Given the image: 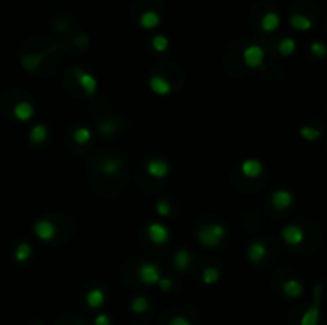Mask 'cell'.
Listing matches in <instances>:
<instances>
[{
    "mask_svg": "<svg viewBox=\"0 0 327 325\" xmlns=\"http://www.w3.org/2000/svg\"><path fill=\"white\" fill-rule=\"evenodd\" d=\"M227 236V228L222 224H209L204 225L198 230L197 239L198 242L206 249H214L217 247Z\"/></svg>",
    "mask_w": 327,
    "mask_h": 325,
    "instance_id": "6da1fadb",
    "label": "cell"
},
{
    "mask_svg": "<svg viewBox=\"0 0 327 325\" xmlns=\"http://www.w3.org/2000/svg\"><path fill=\"white\" fill-rule=\"evenodd\" d=\"M321 300H322V286L316 284L313 289V303L303 313L300 325H318L321 316Z\"/></svg>",
    "mask_w": 327,
    "mask_h": 325,
    "instance_id": "7a4b0ae2",
    "label": "cell"
},
{
    "mask_svg": "<svg viewBox=\"0 0 327 325\" xmlns=\"http://www.w3.org/2000/svg\"><path fill=\"white\" fill-rule=\"evenodd\" d=\"M72 73H73V77L77 78V82H79V85H80V88H82V91H83L86 96L93 97V96L98 93V86H99V83H98V78L93 75V73L86 72V70L82 69V67H73Z\"/></svg>",
    "mask_w": 327,
    "mask_h": 325,
    "instance_id": "3957f363",
    "label": "cell"
},
{
    "mask_svg": "<svg viewBox=\"0 0 327 325\" xmlns=\"http://www.w3.org/2000/svg\"><path fill=\"white\" fill-rule=\"evenodd\" d=\"M161 270L153 261H144L138 268V279L144 286H157L161 279Z\"/></svg>",
    "mask_w": 327,
    "mask_h": 325,
    "instance_id": "277c9868",
    "label": "cell"
},
{
    "mask_svg": "<svg viewBox=\"0 0 327 325\" xmlns=\"http://www.w3.org/2000/svg\"><path fill=\"white\" fill-rule=\"evenodd\" d=\"M147 236L155 246H165L171 241V231L161 221H150L147 227Z\"/></svg>",
    "mask_w": 327,
    "mask_h": 325,
    "instance_id": "5b68a950",
    "label": "cell"
},
{
    "mask_svg": "<svg viewBox=\"0 0 327 325\" xmlns=\"http://www.w3.org/2000/svg\"><path fill=\"white\" fill-rule=\"evenodd\" d=\"M243 61L249 69H263L265 64V50L257 45V43H252V45L246 47L243 50Z\"/></svg>",
    "mask_w": 327,
    "mask_h": 325,
    "instance_id": "8992f818",
    "label": "cell"
},
{
    "mask_svg": "<svg viewBox=\"0 0 327 325\" xmlns=\"http://www.w3.org/2000/svg\"><path fill=\"white\" fill-rule=\"evenodd\" d=\"M145 171L147 174L152 177V179L157 180H163L169 177L171 174V166L166 159H161V158H153V159H148L145 162Z\"/></svg>",
    "mask_w": 327,
    "mask_h": 325,
    "instance_id": "52a82bcc",
    "label": "cell"
},
{
    "mask_svg": "<svg viewBox=\"0 0 327 325\" xmlns=\"http://www.w3.org/2000/svg\"><path fill=\"white\" fill-rule=\"evenodd\" d=\"M34 234L42 241V242H50L56 238L57 234V228L48 218H40L34 224Z\"/></svg>",
    "mask_w": 327,
    "mask_h": 325,
    "instance_id": "ba28073f",
    "label": "cell"
},
{
    "mask_svg": "<svg viewBox=\"0 0 327 325\" xmlns=\"http://www.w3.org/2000/svg\"><path fill=\"white\" fill-rule=\"evenodd\" d=\"M281 239L291 247H297L305 241V231L299 225L289 224L281 228Z\"/></svg>",
    "mask_w": 327,
    "mask_h": 325,
    "instance_id": "9c48e42d",
    "label": "cell"
},
{
    "mask_svg": "<svg viewBox=\"0 0 327 325\" xmlns=\"http://www.w3.org/2000/svg\"><path fill=\"white\" fill-rule=\"evenodd\" d=\"M294 193L287 188H278L272 195V204L276 211H287L294 206Z\"/></svg>",
    "mask_w": 327,
    "mask_h": 325,
    "instance_id": "30bf717a",
    "label": "cell"
},
{
    "mask_svg": "<svg viewBox=\"0 0 327 325\" xmlns=\"http://www.w3.org/2000/svg\"><path fill=\"white\" fill-rule=\"evenodd\" d=\"M266 255H268V250H266V246L262 241L251 242L246 249V258L252 265H260L266 258Z\"/></svg>",
    "mask_w": 327,
    "mask_h": 325,
    "instance_id": "8fae6325",
    "label": "cell"
},
{
    "mask_svg": "<svg viewBox=\"0 0 327 325\" xmlns=\"http://www.w3.org/2000/svg\"><path fill=\"white\" fill-rule=\"evenodd\" d=\"M241 174L247 179H259V177L265 172V166L263 162L257 158H247L241 162Z\"/></svg>",
    "mask_w": 327,
    "mask_h": 325,
    "instance_id": "7c38bea8",
    "label": "cell"
},
{
    "mask_svg": "<svg viewBox=\"0 0 327 325\" xmlns=\"http://www.w3.org/2000/svg\"><path fill=\"white\" fill-rule=\"evenodd\" d=\"M148 88L152 90L153 94L157 96H169L172 93V85L168 82V78H165L163 75H153L148 78Z\"/></svg>",
    "mask_w": 327,
    "mask_h": 325,
    "instance_id": "4fadbf2b",
    "label": "cell"
},
{
    "mask_svg": "<svg viewBox=\"0 0 327 325\" xmlns=\"http://www.w3.org/2000/svg\"><path fill=\"white\" fill-rule=\"evenodd\" d=\"M35 115V107L31 104L29 100H21L18 102L16 106H14L13 109V116H14V120H18L21 123H27V121H31L32 118Z\"/></svg>",
    "mask_w": 327,
    "mask_h": 325,
    "instance_id": "5bb4252c",
    "label": "cell"
},
{
    "mask_svg": "<svg viewBox=\"0 0 327 325\" xmlns=\"http://www.w3.org/2000/svg\"><path fill=\"white\" fill-rule=\"evenodd\" d=\"M161 24V13L157 10H145L139 16V26L145 31H152V29L158 27Z\"/></svg>",
    "mask_w": 327,
    "mask_h": 325,
    "instance_id": "9a60e30c",
    "label": "cell"
},
{
    "mask_svg": "<svg viewBox=\"0 0 327 325\" xmlns=\"http://www.w3.org/2000/svg\"><path fill=\"white\" fill-rule=\"evenodd\" d=\"M303 292H305V286L299 279H287V280H284V284H282V293L291 300L300 298Z\"/></svg>",
    "mask_w": 327,
    "mask_h": 325,
    "instance_id": "2e32d148",
    "label": "cell"
},
{
    "mask_svg": "<svg viewBox=\"0 0 327 325\" xmlns=\"http://www.w3.org/2000/svg\"><path fill=\"white\" fill-rule=\"evenodd\" d=\"M279 26H281V18L276 11H266L260 19V29L266 34L276 32Z\"/></svg>",
    "mask_w": 327,
    "mask_h": 325,
    "instance_id": "e0dca14e",
    "label": "cell"
},
{
    "mask_svg": "<svg viewBox=\"0 0 327 325\" xmlns=\"http://www.w3.org/2000/svg\"><path fill=\"white\" fill-rule=\"evenodd\" d=\"M172 265H174V270L179 271V273L188 271L190 265H191V254H190V250H187L184 247L177 250L174 258H172Z\"/></svg>",
    "mask_w": 327,
    "mask_h": 325,
    "instance_id": "ac0fdd59",
    "label": "cell"
},
{
    "mask_svg": "<svg viewBox=\"0 0 327 325\" xmlns=\"http://www.w3.org/2000/svg\"><path fill=\"white\" fill-rule=\"evenodd\" d=\"M289 24L292 29H295V31H299V32H306L313 27V21L302 13H294L289 18Z\"/></svg>",
    "mask_w": 327,
    "mask_h": 325,
    "instance_id": "d6986e66",
    "label": "cell"
},
{
    "mask_svg": "<svg viewBox=\"0 0 327 325\" xmlns=\"http://www.w3.org/2000/svg\"><path fill=\"white\" fill-rule=\"evenodd\" d=\"M106 303V293H104L102 289H91L86 293V304L91 309H99Z\"/></svg>",
    "mask_w": 327,
    "mask_h": 325,
    "instance_id": "ffe728a7",
    "label": "cell"
},
{
    "mask_svg": "<svg viewBox=\"0 0 327 325\" xmlns=\"http://www.w3.org/2000/svg\"><path fill=\"white\" fill-rule=\"evenodd\" d=\"M122 169H123L122 161L117 159V158H107V159H104L102 165H101L102 174H106L107 177H117L122 172Z\"/></svg>",
    "mask_w": 327,
    "mask_h": 325,
    "instance_id": "44dd1931",
    "label": "cell"
},
{
    "mask_svg": "<svg viewBox=\"0 0 327 325\" xmlns=\"http://www.w3.org/2000/svg\"><path fill=\"white\" fill-rule=\"evenodd\" d=\"M48 137V128L47 125L43 123H39V125H34L31 132H29V140H31L32 145H40L47 140Z\"/></svg>",
    "mask_w": 327,
    "mask_h": 325,
    "instance_id": "7402d4cb",
    "label": "cell"
},
{
    "mask_svg": "<svg viewBox=\"0 0 327 325\" xmlns=\"http://www.w3.org/2000/svg\"><path fill=\"white\" fill-rule=\"evenodd\" d=\"M129 308L134 314H145L148 309H150V301H148V298H145L144 295H139V297H134L131 300Z\"/></svg>",
    "mask_w": 327,
    "mask_h": 325,
    "instance_id": "603a6c76",
    "label": "cell"
},
{
    "mask_svg": "<svg viewBox=\"0 0 327 325\" xmlns=\"http://www.w3.org/2000/svg\"><path fill=\"white\" fill-rule=\"evenodd\" d=\"M32 252H34V249H32L31 244H29V242H20L16 250H14V260H16L18 263H26L29 258L32 257Z\"/></svg>",
    "mask_w": 327,
    "mask_h": 325,
    "instance_id": "cb8c5ba5",
    "label": "cell"
},
{
    "mask_svg": "<svg viewBox=\"0 0 327 325\" xmlns=\"http://www.w3.org/2000/svg\"><path fill=\"white\" fill-rule=\"evenodd\" d=\"M297 50V42L292 38V37H284L279 43H278V51L281 56H284V57H289L295 53Z\"/></svg>",
    "mask_w": 327,
    "mask_h": 325,
    "instance_id": "d4e9b609",
    "label": "cell"
},
{
    "mask_svg": "<svg viewBox=\"0 0 327 325\" xmlns=\"http://www.w3.org/2000/svg\"><path fill=\"white\" fill-rule=\"evenodd\" d=\"M91 139H93V132L90 128L79 126L75 131H73V140H75L77 145H86L91 142Z\"/></svg>",
    "mask_w": 327,
    "mask_h": 325,
    "instance_id": "484cf974",
    "label": "cell"
},
{
    "mask_svg": "<svg viewBox=\"0 0 327 325\" xmlns=\"http://www.w3.org/2000/svg\"><path fill=\"white\" fill-rule=\"evenodd\" d=\"M299 134H300V137L303 139V140H306V142H316V140H319L321 139V136H322V131L321 129H318V128H315V126H302L300 129H299Z\"/></svg>",
    "mask_w": 327,
    "mask_h": 325,
    "instance_id": "4316f807",
    "label": "cell"
},
{
    "mask_svg": "<svg viewBox=\"0 0 327 325\" xmlns=\"http://www.w3.org/2000/svg\"><path fill=\"white\" fill-rule=\"evenodd\" d=\"M219 279H220V271H219V268H216V267H207V268H204L203 276H201L203 284H206V286H214L216 282H219Z\"/></svg>",
    "mask_w": 327,
    "mask_h": 325,
    "instance_id": "83f0119b",
    "label": "cell"
},
{
    "mask_svg": "<svg viewBox=\"0 0 327 325\" xmlns=\"http://www.w3.org/2000/svg\"><path fill=\"white\" fill-rule=\"evenodd\" d=\"M150 45H152L153 51H157V53H165V51H168V48H169V38H168L166 35H163V34L153 35V38L150 40Z\"/></svg>",
    "mask_w": 327,
    "mask_h": 325,
    "instance_id": "f1b7e54d",
    "label": "cell"
},
{
    "mask_svg": "<svg viewBox=\"0 0 327 325\" xmlns=\"http://www.w3.org/2000/svg\"><path fill=\"white\" fill-rule=\"evenodd\" d=\"M117 128H118V125H117V121L113 120V118H109V120L102 121V123L99 125V131L102 132V136H106V137L113 136L115 131H117Z\"/></svg>",
    "mask_w": 327,
    "mask_h": 325,
    "instance_id": "f546056e",
    "label": "cell"
},
{
    "mask_svg": "<svg viewBox=\"0 0 327 325\" xmlns=\"http://www.w3.org/2000/svg\"><path fill=\"white\" fill-rule=\"evenodd\" d=\"M310 53L313 54L315 57L321 59V57H325L327 56V45L322 42H311L310 43Z\"/></svg>",
    "mask_w": 327,
    "mask_h": 325,
    "instance_id": "4dcf8cb0",
    "label": "cell"
},
{
    "mask_svg": "<svg viewBox=\"0 0 327 325\" xmlns=\"http://www.w3.org/2000/svg\"><path fill=\"white\" fill-rule=\"evenodd\" d=\"M155 209H157V214L163 218L171 215V204H169L168 199H158L157 204H155Z\"/></svg>",
    "mask_w": 327,
    "mask_h": 325,
    "instance_id": "1f68e13d",
    "label": "cell"
},
{
    "mask_svg": "<svg viewBox=\"0 0 327 325\" xmlns=\"http://www.w3.org/2000/svg\"><path fill=\"white\" fill-rule=\"evenodd\" d=\"M160 289H161V292H171L172 290V286H174V282H172V279L171 277H161L160 280H158V284H157Z\"/></svg>",
    "mask_w": 327,
    "mask_h": 325,
    "instance_id": "d6a6232c",
    "label": "cell"
},
{
    "mask_svg": "<svg viewBox=\"0 0 327 325\" xmlns=\"http://www.w3.org/2000/svg\"><path fill=\"white\" fill-rule=\"evenodd\" d=\"M169 325H191V322L187 317H184V316H174L169 320Z\"/></svg>",
    "mask_w": 327,
    "mask_h": 325,
    "instance_id": "836d02e7",
    "label": "cell"
},
{
    "mask_svg": "<svg viewBox=\"0 0 327 325\" xmlns=\"http://www.w3.org/2000/svg\"><path fill=\"white\" fill-rule=\"evenodd\" d=\"M94 325H110V317L107 314H98L94 317Z\"/></svg>",
    "mask_w": 327,
    "mask_h": 325,
    "instance_id": "e575fe53",
    "label": "cell"
},
{
    "mask_svg": "<svg viewBox=\"0 0 327 325\" xmlns=\"http://www.w3.org/2000/svg\"><path fill=\"white\" fill-rule=\"evenodd\" d=\"M77 325H85V323H77Z\"/></svg>",
    "mask_w": 327,
    "mask_h": 325,
    "instance_id": "d590c367",
    "label": "cell"
},
{
    "mask_svg": "<svg viewBox=\"0 0 327 325\" xmlns=\"http://www.w3.org/2000/svg\"><path fill=\"white\" fill-rule=\"evenodd\" d=\"M35 325H42V323H35Z\"/></svg>",
    "mask_w": 327,
    "mask_h": 325,
    "instance_id": "8d00e7d4",
    "label": "cell"
}]
</instances>
